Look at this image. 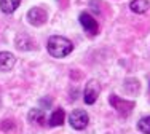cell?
<instances>
[{
    "instance_id": "1",
    "label": "cell",
    "mask_w": 150,
    "mask_h": 134,
    "mask_svg": "<svg viewBox=\"0 0 150 134\" xmlns=\"http://www.w3.org/2000/svg\"><path fill=\"white\" fill-rule=\"evenodd\" d=\"M48 53L53 58H64V56L70 54L74 50V43L66 37H61V35H53L50 37L48 43H46Z\"/></svg>"
},
{
    "instance_id": "2",
    "label": "cell",
    "mask_w": 150,
    "mask_h": 134,
    "mask_svg": "<svg viewBox=\"0 0 150 134\" xmlns=\"http://www.w3.org/2000/svg\"><path fill=\"white\" fill-rule=\"evenodd\" d=\"M99 93H101V85H99L98 80H90L85 86V91H83V101L85 104L91 105L94 104L96 99H98Z\"/></svg>"
},
{
    "instance_id": "3",
    "label": "cell",
    "mask_w": 150,
    "mask_h": 134,
    "mask_svg": "<svg viewBox=\"0 0 150 134\" xmlns=\"http://www.w3.org/2000/svg\"><path fill=\"white\" fill-rule=\"evenodd\" d=\"M88 121H90V117L85 110H74L72 114L69 115V123L74 129H85L88 126Z\"/></svg>"
},
{
    "instance_id": "4",
    "label": "cell",
    "mask_w": 150,
    "mask_h": 134,
    "mask_svg": "<svg viewBox=\"0 0 150 134\" xmlns=\"http://www.w3.org/2000/svg\"><path fill=\"white\" fill-rule=\"evenodd\" d=\"M80 24L85 29V32L90 35H96L98 34V23L90 13H81L80 15Z\"/></svg>"
},
{
    "instance_id": "5",
    "label": "cell",
    "mask_w": 150,
    "mask_h": 134,
    "mask_svg": "<svg viewBox=\"0 0 150 134\" xmlns=\"http://www.w3.org/2000/svg\"><path fill=\"white\" fill-rule=\"evenodd\" d=\"M27 21L32 24V26H42V24L46 23V13L42 8H30L29 13H27Z\"/></svg>"
},
{
    "instance_id": "6",
    "label": "cell",
    "mask_w": 150,
    "mask_h": 134,
    "mask_svg": "<svg viewBox=\"0 0 150 134\" xmlns=\"http://www.w3.org/2000/svg\"><path fill=\"white\" fill-rule=\"evenodd\" d=\"M110 104H112V107H115L117 110L120 112V114H123V115H128L129 114V110L134 107V102H131V101H123V99H120L118 96H110Z\"/></svg>"
},
{
    "instance_id": "7",
    "label": "cell",
    "mask_w": 150,
    "mask_h": 134,
    "mask_svg": "<svg viewBox=\"0 0 150 134\" xmlns=\"http://www.w3.org/2000/svg\"><path fill=\"white\" fill-rule=\"evenodd\" d=\"M15 62H16V58L11 54V53H8V51L0 53V70H2V72L11 70L13 66H15Z\"/></svg>"
},
{
    "instance_id": "8",
    "label": "cell",
    "mask_w": 150,
    "mask_h": 134,
    "mask_svg": "<svg viewBox=\"0 0 150 134\" xmlns=\"http://www.w3.org/2000/svg\"><path fill=\"white\" fill-rule=\"evenodd\" d=\"M129 8H131V11L137 13V15H144L145 11H149L150 3H149V0H133L129 3Z\"/></svg>"
},
{
    "instance_id": "9",
    "label": "cell",
    "mask_w": 150,
    "mask_h": 134,
    "mask_svg": "<svg viewBox=\"0 0 150 134\" xmlns=\"http://www.w3.org/2000/svg\"><path fill=\"white\" fill-rule=\"evenodd\" d=\"M29 121L32 125H38L42 126L45 123V114L43 110H38V109H32L29 112Z\"/></svg>"
},
{
    "instance_id": "10",
    "label": "cell",
    "mask_w": 150,
    "mask_h": 134,
    "mask_svg": "<svg viewBox=\"0 0 150 134\" xmlns=\"http://www.w3.org/2000/svg\"><path fill=\"white\" fill-rule=\"evenodd\" d=\"M19 3L21 0H0V10L6 15H10L19 6Z\"/></svg>"
},
{
    "instance_id": "11",
    "label": "cell",
    "mask_w": 150,
    "mask_h": 134,
    "mask_svg": "<svg viewBox=\"0 0 150 134\" xmlns=\"http://www.w3.org/2000/svg\"><path fill=\"white\" fill-rule=\"evenodd\" d=\"M64 118H66L64 110H62V109H56V110L51 114V117H50L48 125H50V126H61V125L64 123Z\"/></svg>"
},
{
    "instance_id": "12",
    "label": "cell",
    "mask_w": 150,
    "mask_h": 134,
    "mask_svg": "<svg viewBox=\"0 0 150 134\" xmlns=\"http://www.w3.org/2000/svg\"><path fill=\"white\" fill-rule=\"evenodd\" d=\"M137 128H139V131H142L144 134H150V117H144L139 120Z\"/></svg>"
}]
</instances>
